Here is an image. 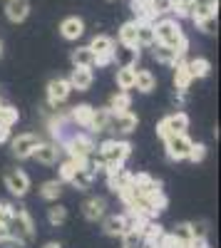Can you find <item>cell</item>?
<instances>
[{
  "label": "cell",
  "mask_w": 221,
  "mask_h": 248,
  "mask_svg": "<svg viewBox=\"0 0 221 248\" xmlns=\"http://www.w3.org/2000/svg\"><path fill=\"white\" fill-rule=\"evenodd\" d=\"M117 37H119V45H125V47H139L137 45V20L125 23L122 28H119Z\"/></svg>",
  "instance_id": "cell-24"
},
{
  "label": "cell",
  "mask_w": 221,
  "mask_h": 248,
  "mask_svg": "<svg viewBox=\"0 0 221 248\" xmlns=\"http://www.w3.org/2000/svg\"><path fill=\"white\" fill-rule=\"evenodd\" d=\"M3 181H5V189L17 199H23L30 191V176L23 169H8L3 174Z\"/></svg>",
  "instance_id": "cell-8"
},
{
  "label": "cell",
  "mask_w": 221,
  "mask_h": 248,
  "mask_svg": "<svg viewBox=\"0 0 221 248\" xmlns=\"http://www.w3.org/2000/svg\"><path fill=\"white\" fill-rule=\"evenodd\" d=\"M105 171H107V184H110V189L117 194L119 189H125V186L132 181V174L119 164V167H105Z\"/></svg>",
  "instance_id": "cell-16"
},
{
  "label": "cell",
  "mask_w": 221,
  "mask_h": 248,
  "mask_svg": "<svg viewBox=\"0 0 221 248\" xmlns=\"http://www.w3.org/2000/svg\"><path fill=\"white\" fill-rule=\"evenodd\" d=\"M172 236L174 238H179V241H184V243H189L194 236H191V221H182V223H176L174 226V231H172Z\"/></svg>",
  "instance_id": "cell-36"
},
{
  "label": "cell",
  "mask_w": 221,
  "mask_h": 248,
  "mask_svg": "<svg viewBox=\"0 0 221 248\" xmlns=\"http://www.w3.org/2000/svg\"><path fill=\"white\" fill-rule=\"evenodd\" d=\"M87 129H92V132H110V109L107 107L92 109V119H90Z\"/></svg>",
  "instance_id": "cell-23"
},
{
  "label": "cell",
  "mask_w": 221,
  "mask_h": 248,
  "mask_svg": "<svg viewBox=\"0 0 221 248\" xmlns=\"http://www.w3.org/2000/svg\"><path fill=\"white\" fill-rule=\"evenodd\" d=\"M187 67H189L191 79H204V77H209V72H211V62H209L206 57H196V60H189V62H187Z\"/></svg>",
  "instance_id": "cell-25"
},
{
  "label": "cell",
  "mask_w": 221,
  "mask_h": 248,
  "mask_svg": "<svg viewBox=\"0 0 221 248\" xmlns=\"http://www.w3.org/2000/svg\"><path fill=\"white\" fill-rule=\"evenodd\" d=\"M10 214H13V203H3V201H0V226H5L10 221Z\"/></svg>",
  "instance_id": "cell-41"
},
{
  "label": "cell",
  "mask_w": 221,
  "mask_h": 248,
  "mask_svg": "<svg viewBox=\"0 0 221 248\" xmlns=\"http://www.w3.org/2000/svg\"><path fill=\"white\" fill-rule=\"evenodd\" d=\"M152 55H154L157 62H162V65H172V67L184 57V55H179L176 50H172V47H167V45H159V43L152 45Z\"/></svg>",
  "instance_id": "cell-20"
},
{
  "label": "cell",
  "mask_w": 221,
  "mask_h": 248,
  "mask_svg": "<svg viewBox=\"0 0 221 248\" xmlns=\"http://www.w3.org/2000/svg\"><path fill=\"white\" fill-rule=\"evenodd\" d=\"M8 229V236L17 243V246H30L35 241V223L30 218V214L20 206H13V214H10V221L5 223Z\"/></svg>",
  "instance_id": "cell-2"
},
{
  "label": "cell",
  "mask_w": 221,
  "mask_h": 248,
  "mask_svg": "<svg viewBox=\"0 0 221 248\" xmlns=\"http://www.w3.org/2000/svg\"><path fill=\"white\" fill-rule=\"evenodd\" d=\"M97 152V144L92 141L90 134H75L67 139V154L75 161H87Z\"/></svg>",
  "instance_id": "cell-6"
},
{
  "label": "cell",
  "mask_w": 221,
  "mask_h": 248,
  "mask_svg": "<svg viewBox=\"0 0 221 248\" xmlns=\"http://www.w3.org/2000/svg\"><path fill=\"white\" fill-rule=\"evenodd\" d=\"M0 55H3V45H0Z\"/></svg>",
  "instance_id": "cell-45"
},
{
  "label": "cell",
  "mask_w": 221,
  "mask_h": 248,
  "mask_svg": "<svg viewBox=\"0 0 221 248\" xmlns=\"http://www.w3.org/2000/svg\"><path fill=\"white\" fill-rule=\"evenodd\" d=\"M129 107H132V97H129V92L119 90V92L110 99V107H107V109H112V112H125V109H129Z\"/></svg>",
  "instance_id": "cell-32"
},
{
  "label": "cell",
  "mask_w": 221,
  "mask_h": 248,
  "mask_svg": "<svg viewBox=\"0 0 221 248\" xmlns=\"http://www.w3.org/2000/svg\"><path fill=\"white\" fill-rule=\"evenodd\" d=\"M75 167H77V161H75V159H67V161L60 164V181H70Z\"/></svg>",
  "instance_id": "cell-39"
},
{
  "label": "cell",
  "mask_w": 221,
  "mask_h": 248,
  "mask_svg": "<svg viewBox=\"0 0 221 248\" xmlns=\"http://www.w3.org/2000/svg\"><path fill=\"white\" fill-rule=\"evenodd\" d=\"M70 60H72V65L75 67H95V52L90 50V45L87 47H77V50H72V55H70Z\"/></svg>",
  "instance_id": "cell-26"
},
{
  "label": "cell",
  "mask_w": 221,
  "mask_h": 248,
  "mask_svg": "<svg viewBox=\"0 0 221 248\" xmlns=\"http://www.w3.org/2000/svg\"><path fill=\"white\" fill-rule=\"evenodd\" d=\"M47 221H50L52 226L65 223V221H67V209H65V206H60V203L50 206V211H47Z\"/></svg>",
  "instance_id": "cell-35"
},
{
  "label": "cell",
  "mask_w": 221,
  "mask_h": 248,
  "mask_svg": "<svg viewBox=\"0 0 221 248\" xmlns=\"http://www.w3.org/2000/svg\"><path fill=\"white\" fill-rule=\"evenodd\" d=\"M99 159H102L105 167H119V164H125L132 154V144L129 141H119V139H107L97 147L95 152Z\"/></svg>",
  "instance_id": "cell-3"
},
{
  "label": "cell",
  "mask_w": 221,
  "mask_h": 248,
  "mask_svg": "<svg viewBox=\"0 0 221 248\" xmlns=\"http://www.w3.org/2000/svg\"><path fill=\"white\" fill-rule=\"evenodd\" d=\"M187 159H189V161H194V164L204 161V159H206V144L194 141V144H191V152H189V156H187Z\"/></svg>",
  "instance_id": "cell-37"
},
{
  "label": "cell",
  "mask_w": 221,
  "mask_h": 248,
  "mask_svg": "<svg viewBox=\"0 0 221 248\" xmlns=\"http://www.w3.org/2000/svg\"><path fill=\"white\" fill-rule=\"evenodd\" d=\"M5 15L10 23H23L30 15V3L28 0H5Z\"/></svg>",
  "instance_id": "cell-18"
},
{
  "label": "cell",
  "mask_w": 221,
  "mask_h": 248,
  "mask_svg": "<svg viewBox=\"0 0 221 248\" xmlns=\"http://www.w3.org/2000/svg\"><path fill=\"white\" fill-rule=\"evenodd\" d=\"M60 35H63L65 40H79L85 35V20L77 17V15L65 17L63 23H60Z\"/></svg>",
  "instance_id": "cell-15"
},
{
  "label": "cell",
  "mask_w": 221,
  "mask_h": 248,
  "mask_svg": "<svg viewBox=\"0 0 221 248\" xmlns=\"http://www.w3.org/2000/svg\"><path fill=\"white\" fill-rule=\"evenodd\" d=\"M102 229H105V233L112 236V238H122L125 231L129 229V216H127V214L105 216V218H102Z\"/></svg>",
  "instance_id": "cell-12"
},
{
  "label": "cell",
  "mask_w": 221,
  "mask_h": 248,
  "mask_svg": "<svg viewBox=\"0 0 221 248\" xmlns=\"http://www.w3.org/2000/svg\"><path fill=\"white\" fill-rule=\"evenodd\" d=\"M191 75H189V67H187V60L182 57L174 65V90H179V92H187L189 87H191Z\"/></svg>",
  "instance_id": "cell-19"
},
{
  "label": "cell",
  "mask_w": 221,
  "mask_h": 248,
  "mask_svg": "<svg viewBox=\"0 0 221 248\" xmlns=\"http://www.w3.org/2000/svg\"><path fill=\"white\" fill-rule=\"evenodd\" d=\"M17 119H20V112L15 109V107H10V105H0V124L3 127H13V124H17Z\"/></svg>",
  "instance_id": "cell-33"
},
{
  "label": "cell",
  "mask_w": 221,
  "mask_h": 248,
  "mask_svg": "<svg viewBox=\"0 0 221 248\" xmlns=\"http://www.w3.org/2000/svg\"><path fill=\"white\" fill-rule=\"evenodd\" d=\"M43 248H63V246H60V243H57V241H47V243H45V246H43Z\"/></svg>",
  "instance_id": "cell-43"
},
{
  "label": "cell",
  "mask_w": 221,
  "mask_h": 248,
  "mask_svg": "<svg viewBox=\"0 0 221 248\" xmlns=\"http://www.w3.org/2000/svg\"><path fill=\"white\" fill-rule=\"evenodd\" d=\"M134 75H137V67H132V65L119 67L117 70V87L125 90V92L134 90Z\"/></svg>",
  "instance_id": "cell-27"
},
{
  "label": "cell",
  "mask_w": 221,
  "mask_h": 248,
  "mask_svg": "<svg viewBox=\"0 0 221 248\" xmlns=\"http://www.w3.org/2000/svg\"><path fill=\"white\" fill-rule=\"evenodd\" d=\"M191 139L187 137V134H172V137H167L164 139V147H167V156L172 159V161H184L187 156H189V152H191Z\"/></svg>",
  "instance_id": "cell-7"
},
{
  "label": "cell",
  "mask_w": 221,
  "mask_h": 248,
  "mask_svg": "<svg viewBox=\"0 0 221 248\" xmlns=\"http://www.w3.org/2000/svg\"><path fill=\"white\" fill-rule=\"evenodd\" d=\"M199 30H202L204 35H216V30H219V20H216V13L214 15H206V17H202V20H196L194 23Z\"/></svg>",
  "instance_id": "cell-34"
},
{
  "label": "cell",
  "mask_w": 221,
  "mask_h": 248,
  "mask_svg": "<svg viewBox=\"0 0 221 248\" xmlns=\"http://www.w3.org/2000/svg\"><path fill=\"white\" fill-rule=\"evenodd\" d=\"M142 241H144L142 231H139L137 226L129 223V229H127L125 236H122V248H139V246H142Z\"/></svg>",
  "instance_id": "cell-31"
},
{
  "label": "cell",
  "mask_w": 221,
  "mask_h": 248,
  "mask_svg": "<svg viewBox=\"0 0 221 248\" xmlns=\"http://www.w3.org/2000/svg\"><path fill=\"white\" fill-rule=\"evenodd\" d=\"M67 82H70V87H72V90H77V92H87V90L92 87V82H95V75H92L90 67H75Z\"/></svg>",
  "instance_id": "cell-17"
},
{
  "label": "cell",
  "mask_w": 221,
  "mask_h": 248,
  "mask_svg": "<svg viewBox=\"0 0 221 248\" xmlns=\"http://www.w3.org/2000/svg\"><path fill=\"white\" fill-rule=\"evenodd\" d=\"M37 144H40V137L32 134V132H28V134H17L13 139V144H10V149H13V154L17 159H30Z\"/></svg>",
  "instance_id": "cell-11"
},
{
  "label": "cell",
  "mask_w": 221,
  "mask_h": 248,
  "mask_svg": "<svg viewBox=\"0 0 221 248\" xmlns=\"http://www.w3.org/2000/svg\"><path fill=\"white\" fill-rule=\"evenodd\" d=\"M8 139H10V129L0 124V144H3V141H8Z\"/></svg>",
  "instance_id": "cell-42"
},
{
  "label": "cell",
  "mask_w": 221,
  "mask_h": 248,
  "mask_svg": "<svg viewBox=\"0 0 221 248\" xmlns=\"http://www.w3.org/2000/svg\"><path fill=\"white\" fill-rule=\"evenodd\" d=\"M92 109L95 107H90V105H77V107H72V112H70V119L75 122V124H79V127H90V119H92Z\"/></svg>",
  "instance_id": "cell-29"
},
{
  "label": "cell",
  "mask_w": 221,
  "mask_h": 248,
  "mask_svg": "<svg viewBox=\"0 0 221 248\" xmlns=\"http://www.w3.org/2000/svg\"><path fill=\"white\" fill-rule=\"evenodd\" d=\"M72 87H70V82L65 77H55L47 82V105L50 107H60L63 102H67Z\"/></svg>",
  "instance_id": "cell-9"
},
{
  "label": "cell",
  "mask_w": 221,
  "mask_h": 248,
  "mask_svg": "<svg viewBox=\"0 0 221 248\" xmlns=\"http://www.w3.org/2000/svg\"><path fill=\"white\" fill-rule=\"evenodd\" d=\"M8 236V229H5V226H0V241H3Z\"/></svg>",
  "instance_id": "cell-44"
},
{
  "label": "cell",
  "mask_w": 221,
  "mask_h": 248,
  "mask_svg": "<svg viewBox=\"0 0 221 248\" xmlns=\"http://www.w3.org/2000/svg\"><path fill=\"white\" fill-rule=\"evenodd\" d=\"M90 50L95 52V65L97 67H105V65H110V62L114 60L117 45H114V40L110 35H95L90 40Z\"/></svg>",
  "instance_id": "cell-4"
},
{
  "label": "cell",
  "mask_w": 221,
  "mask_h": 248,
  "mask_svg": "<svg viewBox=\"0 0 221 248\" xmlns=\"http://www.w3.org/2000/svg\"><path fill=\"white\" fill-rule=\"evenodd\" d=\"M157 243H159V248H187V243H184V241H179V238H174L172 233H164V236L159 238Z\"/></svg>",
  "instance_id": "cell-38"
},
{
  "label": "cell",
  "mask_w": 221,
  "mask_h": 248,
  "mask_svg": "<svg viewBox=\"0 0 221 248\" xmlns=\"http://www.w3.org/2000/svg\"><path fill=\"white\" fill-rule=\"evenodd\" d=\"M134 87L142 92V94H149L157 90V77L149 72V70H137L134 75Z\"/></svg>",
  "instance_id": "cell-22"
},
{
  "label": "cell",
  "mask_w": 221,
  "mask_h": 248,
  "mask_svg": "<svg viewBox=\"0 0 221 248\" xmlns=\"http://www.w3.org/2000/svg\"><path fill=\"white\" fill-rule=\"evenodd\" d=\"M82 216L87 221H102L107 216V201L102 196H92L82 203Z\"/></svg>",
  "instance_id": "cell-14"
},
{
  "label": "cell",
  "mask_w": 221,
  "mask_h": 248,
  "mask_svg": "<svg viewBox=\"0 0 221 248\" xmlns=\"http://www.w3.org/2000/svg\"><path fill=\"white\" fill-rule=\"evenodd\" d=\"M57 156H60V149L55 141H40L35 152H32V159L45 164V167H52V164H57Z\"/></svg>",
  "instance_id": "cell-13"
},
{
  "label": "cell",
  "mask_w": 221,
  "mask_h": 248,
  "mask_svg": "<svg viewBox=\"0 0 221 248\" xmlns=\"http://www.w3.org/2000/svg\"><path fill=\"white\" fill-rule=\"evenodd\" d=\"M154 40L159 45H167V47L176 50L179 55H187V50H189V37L184 35L179 20H172V17L154 20Z\"/></svg>",
  "instance_id": "cell-1"
},
{
  "label": "cell",
  "mask_w": 221,
  "mask_h": 248,
  "mask_svg": "<svg viewBox=\"0 0 221 248\" xmlns=\"http://www.w3.org/2000/svg\"><path fill=\"white\" fill-rule=\"evenodd\" d=\"M154 40V23L149 20H137V45L139 47H152Z\"/></svg>",
  "instance_id": "cell-21"
},
{
  "label": "cell",
  "mask_w": 221,
  "mask_h": 248,
  "mask_svg": "<svg viewBox=\"0 0 221 248\" xmlns=\"http://www.w3.org/2000/svg\"><path fill=\"white\" fill-rule=\"evenodd\" d=\"M137 124H139V119H137L134 112H129V109H125V112H112V109H110V129H114V132H119V134H132V132L137 129Z\"/></svg>",
  "instance_id": "cell-10"
},
{
  "label": "cell",
  "mask_w": 221,
  "mask_h": 248,
  "mask_svg": "<svg viewBox=\"0 0 221 248\" xmlns=\"http://www.w3.org/2000/svg\"><path fill=\"white\" fill-rule=\"evenodd\" d=\"M191 236L194 238H206L209 236V223L206 221H191Z\"/></svg>",
  "instance_id": "cell-40"
},
{
  "label": "cell",
  "mask_w": 221,
  "mask_h": 248,
  "mask_svg": "<svg viewBox=\"0 0 221 248\" xmlns=\"http://www.w3.org/2000/svg\"><path fill=\"white\" fill-rule=\"evenodd\" d=\"M187 129H189V117H187V112L167 114L164 119H159V124H157V134L162 137V139H167V137H172V134H187Z\"/></svg>",
  "instance_id": "cell-5"
},
{
  "label": "cell",
  "mask_w": 221,
  "mask_h": 248,
  "mask_svg": "<svg viewBox=\"0 0 221 248\" xmlns=\"http://www.w3.org/2000/svg\"><path fill=\"white\" fill-rule=\"evenodd\" d=\"M40 196L47 199V201H57L60 196H63V181H57V179L45 181L43 186H40Z\"/></svg>",
  "instance_id": "cell-30"
},
{
  "label": "cell",
  "mask_w": 221,
  "mask_h": 248,
  "mask_svg": "<svg viewBox=\"0 0 221 248\" xmlns=\"http://www.w3.org/2000/svg\"><path fill=\"white\" fill-rule=\"evenodd\" d=\"M137 60H139V47H125L122 45V50H114L112 62H119V67H125V65L137 67Z\"/></svg>",
  "instance_id": "cell-28"
}]
</instances>
